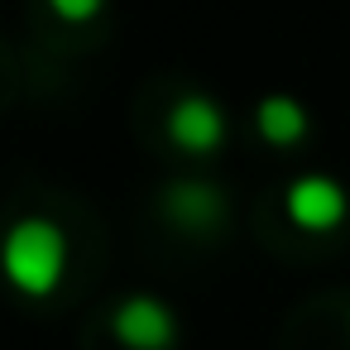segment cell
<instances>
[{
	"label": "cell",
	"mask_w": 350,
	"mask_h": 350,
	"mask_svg": "<svg viewBox=\"0 0 350 350\" xmlns=\"http://www.w3.org/2000/svg\"><path fill=\"white\" fill-rule=\"evenodd\" d=\"M168 139L183 149V154H216L221 139H226V116L211 96H178L173 111H168Z\"/></svg>",
	"instance_id": "cell-4"
},
{
	"label": "cell",
	"mask_w": 350,
	"mask_h": 350,
	"mask_svg": "<svg viewBox=\"0 0 350 350\" xmlns=\"http://www.w3.org/2000/svg\"><path fill=\"white\" fill-rule=\"evenodd\" d=\"M254 130H259V139L288 149V144H297L307 135V111L293 96H264L254 106Z\"/></svg>",
	"instance_id": "cell-6"
},
{
	"label": "cell",
	"mask_w": 350,
	"mask_h": 350,
	"mask_svg": "<svg viewBox=\"0 0 350 350\" xmlns=\"http://www.w3.org/2000/svg\"><path fill=\"white\" fill-rule=\"evenodd\" d=\"M283 211H288V221H293L297 230L321 235V230H336V226L345 221L350 197H345L340 183H331V178H321V173H307V178H293V183H288Z\"/></svg>",
	"instance_id": "cell-3"
},
{
	"label": "cell",
	"mask_w": 350,
	"mask_h": 350,
	"mask_svg": "<svg viewBox=\"0 0 350 350\" xmlns=\"http://www.w3.org/2000/svg\"><path fill=\"white\" fill-rule=\"evenodd\" d=\"M0 273L25 297H49L68 273V235L49 216H25L0 240Z\"/></svg>",
	"instance_id": "cell-1"
},
{
	"label": "cell",
	"mask_w": 350,
	"mask_h": 350,
	"mask_svg": "<svg viewBox=\"0 0 350 350\" xmlns=\"http://www.w3.org/2000/svg\"><path fill=\"white\" fill-rule=\"evenodd\" d=\"M221 211H226V202L211 183H173L163 192V216L183 230H211L221 221Z\"/></svg>",
	"instance_id": "cell-5"
},
{
	"label": "cell",
	"mask_w": 350,
	"mask_h": 350,
	"mask_svg": "<svg viewBox=\"0 0 350 350\" xmlns=\"http://www.w3.org/2000/svg\"><path fill=\"white\" fill-rule=\"evenodd\" d=\"M111 331L125 350H168L178 340V317L163 297L154 293H130L111 312Z\"/></svg>",
	"instance_id": "cell-2"
},
{
	"label": "cell",
	"mask_w": 350,
	"mask_h": 350,
	"mask_svg": "<svg viewBox=\"0 0 350 350\" xmlns=\"http://www.w3.org/2000/svg\"><path fill=\"white\" fill-rule=\"evenodd\" d=\"M101 5H106V0H49V10H53L63 25H87V20L101 15Z\"/></svg>",
	"instance_id": "cell-7"
}]
</instances>
